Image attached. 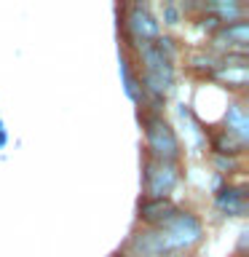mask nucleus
I'll use <instances>...</instances> for the list:
<instances>
[{
    "mask_svg": "<svg viewBox=\"0 0 249 257\" xmlns=\"http://www.w3.org/2000/svg\"><path fill=\"white\" fill-rule=\"evenodd\" d=\"M153 236H156V244H158L161 254L182 252V249H190V246L198 244L201 236H204V228H201V222L193 214L177 212L169 222H164L158 230H153Z\"/></svg>",
    "mask_w": 249,
    "mask_h": 257,
    "instance_id": "1",
    "label": "nucleus"
},
{
    "mask_svg": "<svg viewBox=\"0 0 249 257\" xmlns=\"http://www.w3.org/2000/svg\"><path fill=\"white\" fill-rule=\"evenodd\" d=\"M140 59L145 64L142 72V83L153 96H166L174 88V64L172 59L161 51L156 43H142L140 48Z\"/></svg>",
    "mask_w": 249,
    "mask_h": 257,
    "instance_id": "2",
    "label": "nucleus"
},
{
    "mask_svg": "<svg viewBox=\"0 0 249 257\" xmlns=\"http://www.w3.org/2000/svg\"><path fill=\"white\" fill-rule=\"evenodd\" d=\"M145 140H148V150L153 153L156 161L174 164L180 158V140H177L174 128L164 118H158V115L145 118Z\"/></svg>",
    "mask_w": 249,
    "mask_h": 257,
    "instance_id": "3",
    "label": "nucleus"
},
{
    "mask_svg": "<svg viewBox=\"0 0 249 257\" xmlns=\"http://www.w3.org/2000/svg\"><path fill=\"white\" fill-rule=\"evenodd\" d=\"M180 182V172L177 164L169 161H153L145 166V190L150 198H166L174 190V185Z\"/></svg>",
    "mask_w": 249,
    "mask_h": 257,
    "instance_id": "4",
    "label": "nucleus"
},
{
    "mask_svg": "<svg viewBox=\"0 0 249 257\" xmlns=\"http://www.w3.org/2000/svg\"><path fill=\"white\" fill-rule=\"evenodd\" d=\"M129 30H132V35L140 40V43H150V40L158 38L161 24H158L156 16L150 14L148 6H134L132 14H129Z\"/></svg>",
    "mask_w": 249,
    "mask_h": 257,
    "instance_id": "5",
    "label": "nucleus"
},
{
    "mask_svg": "<svg viewBox=\"0 0 249 257\" xmlns=\"http://www.w3.org/2000/svg\"><path fill=\"white\" fill-rule=\"evenodd\" d=\"M180 212V209H177L174 204H169L166 198H148L145 201V204L140 206V217L145 222H150V225H164V222H169L172 220V217Z\"/></svg>",
    "mask_w": 249,
    "mask_h": 257,
    "instance_id": "6",
    "label": "nucleus"
},
{
    "mask_svg": "<svg viewBox=\"0 0 249 257\" xmlns=\"http://www.w3.org/2000/svg\"><path fill=\"white\" fill-rule=\"evenodd\" d=\"M214 204H217V209H222V212H228L233 217H244L246 214V193H244V188H222L217 193Z\"/></svg>",
    "mask_w": 249,
    "mask_h": 257,
    "instance_id": "7",
    "label": "nucleus"
},
{
    "mask_svg": "<svg viewBox=\"0 0 249 257\" xmlns=\"http://www.w3.org/2000/svg\"><path fill=\"white\" fill-rule=\"evenodd\" d=\"M225 132L233 134V137H238V140H244L246 142V137H249V115H246V110L241 107L238 102H230L228 104V112H225Z\"/></svg>",
    "mask_w": 249,
    "mask_h": 257,
    "instance_id": "8",
    "label": "nucleus"
},
{
    "mask_svg": "<svg viewBox=\"0 0 249 257\" xmlns=\"http://www.w3.org/2000/svg\"><path fill=\"white\" fill-rule=\"evenodd\" d=\"M222 40H228V43H238L241 51H244V43L249 40V22L238 19V22H233V24H222L220 32L214 35V43L220 46Z\"/></svg>",
    "mask_w": 249,
    "mask_h": 257,
    "instance_id": "9",
    "label": "nucleus"
},
{
    "mask_svg": "<svg viewBox=\"0 0 249 257\" xmlns=\"http://www.w3.org/2000/svg\"><path fill=\"white\" fill-rule=\"evenodd\" d=\"M118 64H120V80H123V91H126V96H129L132 102H142L140 83L134 80V75H132V64H129V59H126L123 51L118 54Z\"/></svg>",
    "mask_w": 249,
    "mask_h": 257,
    "instance_id": "10",
    "label": "nucleus"
},
{
    "mask_svg": "<svg viewBox=\"0 0 249 257\" xmlns=\"http://www.w3.org/2000/svg\"><path fill=\"white\" fill-rule=\"evenodd\" d=\"M209 11H214L212 16H217L220 22H228V24H233V22H238L241 19V14H244V6L241 3H236V0H228V3H209L206 6Z\"/></svg>",
    "mask_w": 249,
    "mask_h": 257,
    "instance_id": "11",
    "label": "nucleus"
},
{
    "mask_svg": "<svg viewBox=\"0 0 249 257\" xmlns=\"http://www.w3.org/2000/svg\"><path fill=\"white\" fill-rule=\"evenodd\" d=\"M217 78L225 80L228 86L233 88H244L246 86V70H236V67H222L217 70Z\"/></svg>",
    "mask_w": 249,
    "mask_h": 257,
    "instance_id": "12",
    "label": "nucleus"
},
{
    "mask_svg": "<svg viewBox=\"0 0 249 257\" xmlns=\"http://www.w3.org/2000/svg\"><path fill=\"white\" fill-rule=\"evenodd\" d=\"M244 145H246L244 140H238V137H233V134L225 132V134L217 137L214 150H217V153H241V150H244Z\"/></svg>",
    "mask_w": 249,
    "mask_h": 257,
    "instance_id": "13",
    "label": "nucleus"
},
{
    "mask_svg": "<svg viewBox=\"0 0 249 257\" xmlns=\"http://www.w3.org/2000/svg\"><path fill=\"white\" fill-rule=\"evenodd\" d=\"M214 164H217V169H220V172H225V174H228V172H236V169H238V164H236V161H225L222 156H217V161H214Z\"/></svg>",
    "mask_w": 249,
    "mask_h": 257,
    "instance_id": "14",
    "label": "nucleus"
},
{
    "mask_svg": "<svg viewBox=\"0 0 249 257\" xmlns=\"http://www.w3.org/2000/svg\"><path fill=\"white\" fill-rule=\"evenodd\" d=\"M164 19H166V24H177V22H180V11H177V8L169 3V6L164 8Z\"/></svg>",
    "mask_w": 249,
    "mask_h": 257,
    "instance_id": "15",
    "label": "nucleus"
},
{
    "mask_svg": "<svg viewBox=\"0 0 249 257\" xmlns=\"http://www.w3.org/2000/svg\"><path fill=\"white\" fill-rule=\"evenodd\" d=\"M220 27V19H217V16H206L204 19V30H217Z\"/></svg>",
    "mask_w": 249,
    "mask_h": 257,
    "instance_id": "16",
    "label": "nucleus"
},
{
    "mask_svg": "<svg viewBox=\"0 0 249 257\" xmlns=\"http://www.w3.org/2000/svg\"><path fill=\"white\" fill-rule=\"evenodd\" d=\"M6 145H8V132H6V123L0 120V150H3Z\"/></svg>",
    "mask_w": 249,
    "mask_h": 257,
    "instance_id": "17",
    "label": "nucleus"
}]
</instances>
